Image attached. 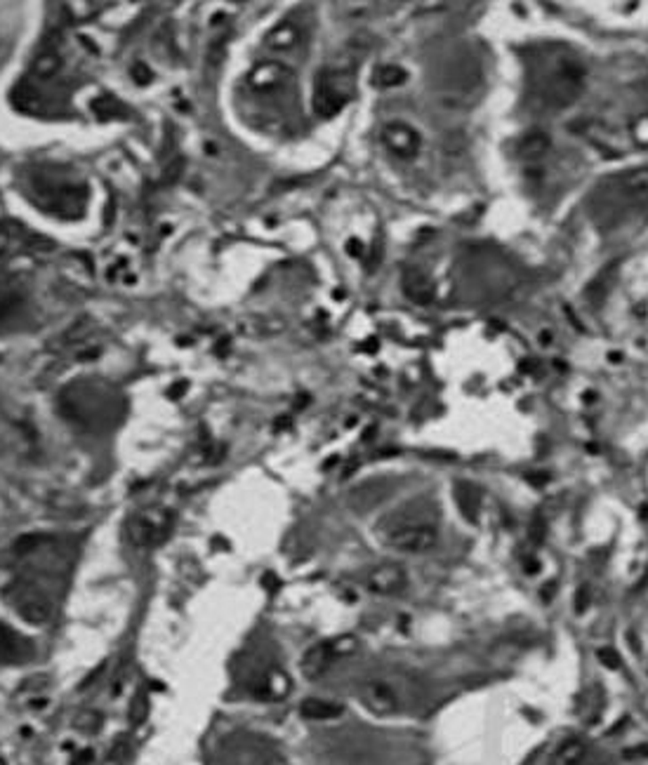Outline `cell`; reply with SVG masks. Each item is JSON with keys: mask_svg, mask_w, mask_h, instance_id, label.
I'll use <instances>...</instances> for the list:
<instances>
[{"mask_svg": "<svg viewBox=\"0 0 648 765\" xmlns=\"http://www.w3.org/2000/svg\"><path fill=\"white\" fill-rule=\"evenodd\" d=\"M625 761H648V745L632 746V749H625L622 752Z\"/></svg>", "mask_w": 648, "mask_h": 765, "instance_id": "cell-23", "label": "cell"}, {"mask_svg": "<svg viewBox=\"0 0 648 765\" xmlns=\"http://www.w3.org/2000/svg\"><path fill=\"white\" fill-rule=\"evenodd\" d=\"M582 90H585V68H582L580 61L571 60V57H561L542 85L545 100L556 108L571 107L573 101L580 100Z\"/></svg>", "mask_w": 648, "mask_h": 765, "instance_id": "cell-2", "label": "cell"}, {"mask_svg": "<svg viewBox=\"0 0 648 765\" xmlns=\"http://www.w3.org/2000/svg\"><path fill=\"white\" fill-rule=\"evenodd\" d=\"M588 759V745L582 739H566L554 753L552 765H582Z\"/></svg>", "mask_w": 648, "mask_h": 765, "instance_id": "cell-15", "label": "cell"}, {"mask_svg": "<svg viewBox=\"0 0 648 765\" xmlns=\"http://www.w3.org/2000/svg\"><path fill=\"white\" fill-rule=\"evenodd\" d=\"M31 655V643L10 629L5 622H0V662H21Z\"/></svg>", "mask_w": 648, "mask_h": 765, "instance_id": "cell-11", "label": "cell"}, {"mask_svg": "<svg viewBox=\"0 0 648 765\" xmlns=\"http://www.w3.org/2000/svg\"><path fill=\"white\" fill-rule=\"evenodd\" d=\"M635 137L642 147H648V116H644V118L635 123Z\"/></svg>", "mask_w": 648, "mask_h": 765, "instance_id": "cell-24", "label": "cell"}, {"mask_svg": "<svg viewBox=\"0 0 648 765\" xmlns=\"http://www.w3.org/2000/svg\"><path fill=\"white\" fill-rule=\"evenodd\" d=\"M3 598H5L7 605H10L21 619H27L28 625L43 626L52 619V601H50L48 594H45L41 586H36L34 582L14 579V582H10V585L3 589Z\"/></svg>", "mask_w": 648, "mask_h": 765, "instance_id": "cell-3", "label": "cell"}, {"mask_svg": "<svg viewBox=\"0 0 648 765\" xmlns=\"http://www.w3.org/2000/svg\"><path fill=\"white\" fill-rule=\"evenodd\" d=\"M170 532H172V514L158 506L137 511L128 521V538L135 546H158L170 538Z\"/></svg>", "mask_w": 648, "mask_h": 765, "instance_id": "cell-4", "label": "cell"}, {"mask_svg": "<svg viewBox=\"0 0 648 765\" xmlns=\"http://www.w3.org/2000/svg\"><path fill=\"white\" fill-rule=\"evenodd\" d=\"M405 81H408V74L401 67H382L378 68V76H375V83L380 88H396Z\"/></svg>", "mask_w": 648, "mask_h": 765, "instance_id": "cell-19", "label": "cell"}, {"mask_svg": "<svg viewBox=\"0 0 648 765\" xmlns=\"http://www.w3.org/2000/svg\"><path fill=\"white\" fill-rule=\"evenodd\" d=\"M74 728L76 730L85 732V735H95V732H100V728H101V713L81 712L74 719Z\"/></svg>", "mask_w": 648, "mask_h": 765, "instance_id": "cell-20", "label": "cell"}, {"mask_svg": "<svg viewBox=\"0 0 648 765\" xmlns=\"http://www.w3.org/2000/svg\"><path fill=\"white\" fill-rule=\"evenodd\" d=\"M599 659L601 665H606L608 669H620V657H618V652L613 648H601Z\"/></svg>", "mask_w": 648, "mask_h": 765, "instance_id": "cell-22", "label": "cell"}, {"mask_svg": "<svg viewBox=\"0 0 648 765\" xmlns=\"http://www.w3.org/2000/svg\"><path fill=\"white\" fill-rule=\"evenodd\" d=\"M95 763V752L92 749H83L71 759V765H92Z\"/></svg>", "mask_w": 648, "mask_h": 765, "instance_id": "cell-25", "label": "cell"}, {"mask_svg": "<svg viewBox=\"0 0 648 765\" xmlns=\"http://www.w3.org/2000/svg\"><path fill=\"white\" fill-rule=\"evenodd\" d=\"M288 690H291V683H288L285 673L271 672L269 676L262 678V683L257 685L255 695L264 699H278V697H285V692Z\"/></svg>", "mask_w": 648, "mask_h": 765, "instance_id": "cell-18", "label": "cell"}, {"mask_svg": "<svg viewBox=\"0 0 648 765\" xmlns=\"http://www.w3.org/2000/svg\"><path fill=\"white\" fill-rule=\"evenodd\" d=\"M620 195L628 205H646L648 203V168L635 170L620 181Z\"/></svg>", "mask_w": 648, "mask_h": 765, "instance_id": "cell-13", "label": "cell"}, {"mask_svg": "<svg viewBox=\"0 0 648 765\" xmlns=\"http://www.w3.org/2000/svg\"><path fill=\"white\" fill-rule=\"evenodd\" d=\"M361 699L375 716H392L399 709V697L392 685L385 681H368L361 688Z\"/></svg>", "mask_w": 648, "mask_h": 765, "instance_id": "cell-8", "label": "cell"}, {"mask_svg": "<svg viewBox=\"0 0 648 765\" xmlns=\"http://www.w3.org/2000/svg\"><path fill=\"white\" fill-rule=\"evenodd\" d=\"M347 250H349L351 255H356V257H358V255H361V243H358V241H351L349 245H347Z\"/></svg>", "mask_w": 648, "mask_h": 765, "instance_id": "cell-28", "label": "cell"}, {"mask_svg": "<svg viewBox=\"0 0 648 765\" xmlns=\"http://www.w3.org/2000/svg\"><path fill=\"white\" fill-rule=\"evenodd\" d=\"M0 765H7V763H5V759H3V756H0Z\"/></svg>", "mask_w": 648, "mask_h": 765, "instance_id": "cell-29", "label": "cell"}, {"mask_svg": "<svg viewBox=\"0 0 648 765\" xmlns=\"http://www.w3.org/2000/svg\"><path fill=\"white\" fill-rule=\"evenodd\" d=\"M549 151V137L545 132H531L519 141L516 154L524 161H540L542 155Z\"/></svg>", "mask_w": 648, "mask_h": 765, "instance_id": "cell-16", "label": "cell"}, {"mask_svg": "<svg viewBox=\"0 0 648 765\" xmlns=\"http://www.w3.org/2000/svg\"><path fill=\"white\" fill-rule=\"evenodd\" d=\"M613 274L615 264H611V267H606L604 271H599V275H595V281L589 283L588 290H585L589 304H595V307L604 304V299H606L608 292H611V285H613Z\"/></svg>", "mask_w": 648, "mask_h": 765, "instance_id": "cell-17", "label": "cell"}, {"mask_svg": "<svg viewBox=\"0 0 648 765\" xmlns=\"http://www.w3.org/2000/svg\"><path fill=\"white\" fill-rule=\"evenodd\" d=\"M452 492H455V502H458L460 514H462L469 523H476V518H479L481 514V499H484L479 488L469 483V481H458Z\"/></svg>", "mask_w": 648, "mask_h": 765, "instance_id": "cell-12", "label": "cell"}, {"mask_svg": "<svg viewBox=\"0 0 648 765\" xmlns=\"http://www.w3.org/2000/svg\"><path fill=\"white\" fill-rule=\"evenodd\" d=\"M351 92H354V78L349 74H342V71L324 74L316 81V92H314L316 114L324 116V118H332L351 100Z\"/></svg>", "mask_w": 648, "mask_h": 765, "instance_id": "cell-5", "label": "cell"}, {"mask_svg": "<svg viewBox=\"0 0 648 765\" xmlns=\"http://www.w3.org/2000/svg\"><path fill=\"white\" fill-rule=\"evenodd\" d=\"M404 295L415 304H429L434 299V281L425 271L408 269L401 281Z\"/></svg>", "mask_w": 648, "mask_h": 765, "instance_id": "cell-10", "label": "cell"}, {"mask_svg": "<svg viewBox=\"0 0 648 765\" xmlns=\"http://www.w3.org/2000/svg\"><path fill=\"white\" fill-rule=\"evenodd\" d=\"M342 705H338V702H328V699H304L302 705H300V713H302L304 719L309 721H331V719H338V716H342Z\"/></svg>", "mask_w": 648, "mask_h": 765, "instance_id": "cell-14", "label": "cell"}, {"mask_svg": "<svg viewBox=\"0 0 648 765\" xmlns=\"http://www.w3.org/2000/svg\"><path fill=\"white\" fill-rule=\"evenodd\" d=\"M382 139H385L387 148L394 151L399 158H415L420 151V135L408 123H389L382 132Z\"/></svg>", "mask_w": 648, "mask_h": 765, "instance_id": "cell-9", "label": "cell"}, {"mask_svg": "<svg viewBox=\"0 0 648 765\" xmlns=\"http://www.w3.org/2000/svg\"><path fill=\"white\" fill-rule=\"evenodd\" d=\"M545 521L542 518H535L533 521V528H531V538L535 539V542H542V538H545Z\"/></svg>", "mask_w": 648, "mask_h": 765, "instance_id": "cell-26", "label": "cell"}, {"mask_svg": "<svg viewBox=\"0 0 648 765\" xmlns=\"http://www.w3.org/2000/svg\"><path fill=\"white\" fill-rule=\"evenodd\" d=\"M354 638L342 636L335 638V641H321V643L311 645L309 650L304 652L302 662H300V669L309 681H316V678L324 676L328 669L332 666V662L347 652L354 650Z\"/></svg>", "mask_w": 648, "mask_h": 765, "instance_id": "cell-6", "label": "cell"}, {"mask_svg": "<svg viewBox=\"0 0 648 765\" xmlns=\"http://www.w3.org/2000/svg\"><path fill=\"white\" fill-rule=\"evenodd\" d=\"M439 521L436 504L429 497H418L380 518L375 532L387 549L405 556H420L439 544Z\"/></svg>", "mask_w": 648, "mask_h": 765, "instance_id": "cell-1", "label": "cell"}, {"mask_svg": "<svg viewBox=\"0 0 648 765\" xmlns=\"http://www.w3.org/2000/svg\"><path fill=\"white\" fill-rule=\"evenodd\" d=\"M364 586L375 596H396L408 586V575L401 565L385 563L372 568L364 579Z\"/></svg>", "mask_w": 648, "mask_h": 765, "instance_id": "cell-7", "label": "cell"}, {"mask_svg": "<svg viewBox=\"0 0 648 765\" xmlns=\"http://www.w3.org/2000/svg\"><path fill=\"white\" fill-rule=\"evenodd\" d=\"M132 76H135V81L137 83H149L151 81V74H149V68H144L142 64H137L135 68H132Z\"/></svg>", "mask_w": 648, "mask_h": 765, "instance_id": "cell-27", "label": "cell"}, {"mask_svg": "<svg viewBox=\"0 0 648 765\" xmlns=\"http://www.w3.org/2000/svg\"><path fill=\"white\" fill-rule=\"evenodd\" d=\"M147 713H149V702H147V695H144V692H137V697L130 702V721H132L135 725L144 723Z\"/></svg>", "mask_w": 648, "mask_h": 765, "instance_id": "cell-21", "label": "cell"}]
</instances>
